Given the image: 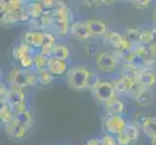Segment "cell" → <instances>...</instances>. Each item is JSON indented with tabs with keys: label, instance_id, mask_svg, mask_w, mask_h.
Returning <instances> with one entry per match:
<instances>
[{
	"label": "cell",
	"instance_id": "6da1fadb",
	"mask_svg": "<svg viewBox=\"0 0 156 145\" xmlns=\"http://www.w3.org/2000/svg\"><path fill=\"white\" fill-rule=\"evenodd\" d=\"M67 82L74 90H83L87 88L91 72L83 66L72 67L67 72Z\"/></svg>",
	"mask_w": 156,
	"mask_h": 145
},
{
	"label": "cell",
	"instance_id": "7a4b0ae2",
	"mask_svg": "<svg viewBox=\"0 0 156 145\" xmlns=\"http://www.w3.org/2000/svg\"><path fill=\"white\" fill-rule=\"evenodd\" d=\"M95 98L101 103H104L105 105L110 103L112 100L115 99V90L112 82L110 81H101L98 86L93 91Z\"/></svg>",
	"mask_w": 156,
	"mask_h": 145
},
{
	"label": "cell",
	"instance_id": "3957f363",
	"mask_svg": "<svg viewBox=\"0 0 156 145\" xmlns=\"http://www.w3.org/2000/svg\"><path fill=\"white\" fill-rule=\"evenodd\" d=\"M127 125V122L121 115H107L103 120V126L110 135H115L122 133Z\"/></svg>",
	"mask_w": 156,
	"mask_h": 145
},
{
	"label": "cell",
	"instance_id": "277c9868",
	"mask_svg": "<svg viewBox=\"0 0 156 145\" xmlns=\"http://www.w3.org/2000/svg\"><path fill=\"white\" fill-rule=\"evenodd\" d=\"M104 42L108 46L114 47L115 50H126L131 48V44L129 43L124 36L117 33L115 31H108L103 36Z\"/></svg>",
	"mask_w": 156,
	"mask_h": 145
},
{
	"label": "cell",
	"instance_id": "5b68a950",
	"mask_svg": "<svg viewBox=\"0 0 156 145\" xmlns=\"http://www.w3.org/2000/svg\"><path fill=\"white\" fill-rule=\"evenodd\" d=\"M96 65L99 71L103 73H112L117 67V61L112 53L110 52H101L96 57Z\"/></svg>",
	"mask_w": 156,
	"mask_h": 145
},
{
	"label": "cell",
	"instance_id": "8992f818",
	"mask_svg": "<svg viewBox=\"0 0 156 145\" xmlns=\"http://www.w3.org/2000/svg\"><path fill=\"white\" fill-rule=\"evenodd\" d=\"M8 82L10 87H18L23 89L28 86L27 80L24 70H20L19 68H15L8 74Z\"/></svg>",
	"mask_w": 156,
	"mask_h": 145
},
{
	"label": "cell",
	"instance_id": "52a82bcc",
	"mask_svg": "<svg viewBox=\"0 0 156 145\" xmlns=\"http://www.w3.org/2000/svg\"><path fill=\"white\" fill-rule=\"evenodd\" d=\"M70 34L80 41H87L92 36L87 21L73 22L71 24V27H70Z\"/></svg>",
	"mask_w": 156,
	"mask_h": 145
},
{
	"label": "cell",
	"instance_id": "ba28073f",
	"mask_svg": "<svg viewBox=\"0 0 156 145\" xmlns=\"http://www.w3.org/2000/svg\"><path fill=\"white\" fill-rule=\"evenodd\" d=\"M142 69L136 66L135 64H124L120 69V76L129 81L136 82L138 81Z\"/></svg>",
	"mask_w": 156,
	"mask_h": 145
},
{
	"label": "cell",
	"instance_id": "9c48e42d",
	"mask_svg": "<svg viewBox=\"0 0 156 145\" xmlns=\"http://www.w3.org/2000/svg\"><path fill=\"white\" fill-rule=\"evenodd\" d=\"M45 32L43 31H28L24 35V43L31 47H42L44 43Z\"/></svg>",
	"mask_w": 156,
	"mask_h": 145
},
{
	"label": "cell",
	"instance_id": "30bf717a",
	"mask_svg": "<svg viewBox=\"0 0 156 145\" xmlns=\"http://www.w3.org/2000/svg\"><path fill=\"white\" fill-rule=\"evenodd\" d=\"M47 69L53 74V76H62L64 74H67V62L60 59L50 57L49 64H48Z\"/></svg>",
	"mask_w": 156,
	"mask_h": 145
},
{
	"label": "cell",
	"instance_id": "8fae6325",
	"mask_svg": "<svg viewBox=\"0 0 156 145\" xmlns=\"http://www.w3.org/2000/svg\"><path fill=\"white\" fill-rule=\"evenodd\" d=\"M144 89H150L156 82V74L150 70H142L137 81Z\"/></svg>",
	"mask_w": 156,
	"mask_h": 145
},
{
	"label": "cell",
	"instance_id": "7c38bea8",
	"mask_svg": "<svg viewBox=\"0 0 156 145\" xmlns=\"http://www.w3.org/2000/svg\"><path fill=\"white\" fill-rule=\"evenodd\" d=\"M87 23L92 36H105V34L108 32L107 24L103 20L90 19L87 20Z\"/></svg>",
	"mask_w": 156,
	"mask_h": 145
},
{
	"label": "cell",
	"instance_id": "4fadbf2b",
	"mask_svg": "<svg viewBox=\"0 0 156 145\" xmlns=\"http://www.w3.org/2000/svg\"><path fill=\"white\" fill-rule=\"evenodd\" d=\"M24 101H25V94L23 91V89L9 86V92L7 96L6 104H9L10 105H14L20 103H23Z\"/></svg>",
	"mask_w": 156,
	"mask_h": 145
},
{
	"label": "cell",
	"instance_id": "5bb4252c",
	"mask_svg": "<svg viewBox=\"0 0 156 145\" xmlns=\"http://www.w3.org/2000/svg\"><path fill=\"white\" fill-rule=\"evenodd\" d=\"M56 45V38L51 32H45L44 43L41 47V53L48 57H51L53 47Z\"/></svg>",
	"mask_w": 156,
	"mask_h": 145
},
{
	"label": "cell",
	"instance_id": "9a60e30c",
	"mask_svg": "<svg viewBox=\"0 0 156 145\" xmlns=\"http://www.w3.org/2000/svg\"><path fill=\"white\" fill-rule=\"evenodd\" d=\"M71 22L66 19H53L52 18V25L51 28L55 30L56 34L60 36H66L70 33V27H71Z\"/></svg>",
	"mask_w": 156,
	"mask_h": 145
},
{
	"label": "cell",
	"instance_id": "2e32d148",
	"mask_svg": "<svg viewBox=\"0 0 156 145\" xmlns=\"http://www.w3.org/2000/svg\"><path fill=\"white\" fill-rule=\"evenodd\" d=\"M105 109L108 115H121L124 110V104L120 100L115 99L105 105Z\"/></svg>",
	"mask_w": 156,
	"mask_h": 145
},
{
	"label": "cell",
	"instance_id": "e0dca14e",
	"mask_svg": "<svg viewBox=\"0 0 156 145\" xmlns=\"http://www.w3.org/2000/svg\"><path fill=\"white\" fill-rule=\"evenodd\" d=\"M26 9L28 11V14L30 16L31 19H40L42 17V15L44 14L45 9L43 7V5L41 2L38 1H34V2H30L27 5H25Z\"/></svg>",
	"mask_w": 156,
	"mask_h": 145
},
{
	"label": "cell",
	"instance_id": "ac0fdd59",
	"mask_svg": "<svg viewBox=\"0 0 156 145\" xmlns=\"http://www.w3.org/2000/svg\"><path fill=\"white\" fill-rule=\"evenodd\" d=\"M26 54H33V47H31L25 43H23L20 46L16 47L12 51L13 57L19 61Z\"/></svg>",
	"mask_w": 156,
	"mask_h": 145
},
{
	"label": "cell",
	"instance_id": "d6986e66",
	"mask_svg": "<svg viewBox=\"0 0 156 145\" xmlns=\"http://www.w3.org/2000/svg\"><path fill=\"white\" fill-rule=\"evenodd\" d=\"M51 57L66 61L67 59L70 57V50H69V47H66V46H64V45H57L56 44L55 47H53Z\"/></svg>",
	"mask_w": 156,
	"mask_h": 145
},
{
	"label": "cell",
	"instance_id": "ffe728a7",
	"mask_svg": "<svg viewBox=\"0 0 156 145\" xmlns=\"http://www.w3.org/2000/svg\"><path fill=\"white\" fill-rule=\"evenodd\" d=\"M23 8H21V9H23ZM20 10L9 11V12L2 14L1 22L3 24H10V25L14 24L16 22H19V21H20Z\"/></svg>",
	"mask_w": 156,
	"mask_h": 145
},
{
	"label": "cell",
	"instance_id": "44dd1931",
	"mask_svg": "<svg viewBox=\"0 0 156 145\" xmlns=\"http://www.w3.org/2000/svg\"><path fill=\"white\" fill-rule=\"evenodd\" d=\"M133 82L129 81V80L123 78H116L114 82H112V85H114L115 90L116 93H120V94H127L129 89H130L131 85Z\"/></svg>",
	"mask_w": 156,
	"mask_h": 145
},
{
	"label": "cell",
	"instance_id": "7402d4cb",
	"mask_svg": "<svg viewBox=\"0 0 156 145\" xmlns=\"http://www.w3.org/2000/svg\"><path fill=\"white\" fill-rule=\"evenodd\" d=\"M141 33H142V31L140 29H138L137 27H128L125 30L124 37L132 46H135V45L140 44V37H141Z\"/></svg>",
	"mask_w": 156,
	"mask_h": 145
},
{
	"label": "cell",
	"instance_id": "603a6c76",
	"mask_svg": "<svg viewBox=\"0 0 156 145\" xmlns=\"http://www.w3.org/2000/svg\"><path fill=\"white\" fill-rule=\"evenodd\" d=\"M143 132L150 139L156 136V118L155 117H148L146 124L144 125Z\"/></svg>",
	"mask_w": 156,
	"mask_h": 145
},
{
	"label": "cell",
	"instance_id": "cb8c5ba5",
	"mask_svg": "<svg viewBox=\"0 0 156 145\" xmlns=\"http://www.w3.org/2000/svg\"><path fill=\"white\" fill-rule=\"evenodd\" d=\"M16 117L14 112L11 109L9 104H1V109H0V119L3 122V124H7L11 120H13Z\"/></svg>",
	"mask_w": 156,
	"mask_h": 145
},
{
	"label": "cell",
	"instance_id": "d4e9b609",
	"mask_svg": "<svg viewBox=\"0 0 156 145\" xmlns=\"http://www.w3.org/2000/svg\"><path fill=\"white\" fill-rule=\"evenodd\" d=\"M17 118L20 121V124L21 126H23L24 128H26L27 130H30L32 126L34 125V118L29 110H26L23 112V113H20V115L17 116Z\"/></svg>",
	"mask_w": 156,
	"mask_h": 145
},
{
	"label": "cell",
	"instance_id": "484cf974",
	"mask_svg": "<svg viewBox=\"0 0 156 145\" xmlns=\"http://www.w3.org/2000/svg\"><path fill=\"white\" fill-rule=\"evenodd\" d=\"M33 59H34V68L36 69V72L47 69L50 57H48L44 54H42L41 52H39V53H35L33 55Z\"/></svg>",
	"mask_w": 156,
	"mask_h": 145
},
{
	"label": "cell",
	"instance_id": "4316f807",
	"mask_svg": "<svg viewBox=\"0 0 156 145\" xmlns=\"http://www.w3.org/2000/svg\"><path fill=\"white\" fill-rule=\"evenodd\" d=\"M124 133L127 136V137L130 139V141H136L140 136V131L139 127L134 124V123H127V125L124 129Z\"/></svg>",
	"mask_w": 156,
	"mask_h": 145
},
{
	"label": "cell",
	"instance_id": "83f0119b",
	"mask_svg": "<svg viewBox=\"0 0 156 145\" xmlns=\"http://www.w3.org/2000/svg\"><path fill=\"white\" fill-rule=\"evenodd\" d=\"M38 82L42 85H49L53 81V74L48 69L37 71Z\"/></svg>",
	"mask_w": 156,
	"mask_h": 145
},
{
	"label": "cell",
	"instance_id": "f1b7e54d",
	"mask_svg": "<svg viewBox=\"0 0 156 145\" xmlns=\"http://www.w3.org/2000/svg\"><path fill=\"white\" fill-rule=\"evenodd\" d=\"M27 131H28L27 129L24 128L23 126H21L20 124H19L8 133V136L14 139H21L26 136Z\"/></svg>",
	"mask_w": 156,
	"mask_h": 145
},
{
	"label": "cell",
	"instance_id": "f546056e",
	"mask_svg": "<svg viewBox=\"0 0 156 145\" xmlns=\"http://www.w3.org/2000/svg\"><path fill=\"white\" fill-rule=\"evenodd\" d=\"M136 102L140 105H149L152 102V95L149 92L148 89H144L141 93V95L138 97Z\"/></svg>",
	"mask_w": 156,
	"mask_h": 145
},
{
	"label": "cell",
	"instance_id": "4dcf8cb0",
	"mask_svg": "<svg viewBox=\"0 0 156 145\" xmlns=\"http://www.w3.org/2000/svg\"><path fill=\"white\" fill-rule=\"evenodd\" d=\"M144 89L140 85L137 81L136 82H133L132 83V85H131V87H130V89H129V91H128V93H127V95L130 97V98H132L133 100H137L138 99V97L141 95V93L143 92Z\"/></svg>",
	"mask_w": 156,
	"mask_h": 145
},
{
	"label": "cell",
	"instance_id": "1f68e13d",
	"mask_svg": "<svg viewBox=\"0 0 156 145\" xmlns=\"http://www.w3.org/2000/svg\"><path fill=\"white\" fill-rule=\"evenodd\" d=\"M34 54H26L20 60V63L23 70H31L34 67Z\"/></svg>",
	"mask_w": 156,
	"mask_h": 145
},
{
	"label": "cell",
	"instance_id": "d6a6232c",
	"mask_svg": "<svg viewBox=\"0 0 156 145\" xmlns=\"http://www.w3.org/2000/svg\"><path fill=\"white\" fill-rule=\"evenodd\" d=\"M140 44L146 47H148L151 44V31L150 30L142 31L141 37H140Z\"/></svg>",
	"mask_w": 156,
	"mask_h": 145
},
{
	"label": "cell",
	"instance_id": "836d02e7",
	"mask_svg": "<svg viewBox=\"0 0 156 145\" xmlns=\"http://www.w3.org/2000/svg\"><path fill=\"white\" fill-rule=\"evenodd\" d=\"M85 50H87V53L89 56H96L97 57L101 53L99 46L97 44H93V43L88 44L87 46V47H85Z\"/></svg>",
	"mask_w": 156,
	"mask_h": 145
},
{
	"label": "cell",
	"instance_id": "e575fe53",
	"mask_svg": "<svg viewBox=\"0 0 156 145\" xmlns=\"http://www.w3.org/2000/svg\"><path fill=\"white\" fill-rule=\"evenodd\" d=\"M11 109H12L14 114L16 116L20 115V113L27 110V105H26V101L23 102V103H20L17 105H11Z\"/></svg>",
	"mask_w": 156,
	"mask_h": 145
},
{
	"label": "cell",
	"instance_id": "d590c367",
	"mask_svg": "<svg viewBox=\"0 0 156 145\" xmlns=\"http://www.w3.org/2000/svg\"><path fill=\"white\" fill-rule=\"evenodd\" d=\"M23 1H21V0H10L8 1V10L7 12L9 11H18V10H20L23 7H24L23 5ZM6 13V12H5Z\"/></svg>",
	"mask_w": 156,
	"mask_h": 145
},
{
	"label": "cell",
	"instance_id": "8d00e7d4",
	"mask_svg": "<svg viewBox=\"0 0 156 145\" xmlns=\"http://www.w3.org/2000/svg\"><path fill=\"white\" fill-rule=\"evenodd\" d=\"M102 81V80L96 76L95 74H93V73H91V76H90V78H89V80H88V85H87V88L89 89V90H91L93 92L94 91V89L98 86V84L100 83Z\"/></svg>",
	"mask_w": 156,
	"mask_h": 145
},
{
	"label": "cell",
	"instance_id": "74e56055",
	"mask_svg": "<svg viewBox=\"0 0 156 145\" xmlns=\"http://www.w3.org/2000/svg\"><path fill=\"white\" fill-rule=\"evenodd\" d=\"M101 141L103 145H119L116 136H114L112 135H110V133L105 135L101 138Z\"/></svg>",
	"mask_w": 156,
	"mask_h": 145
},
{
	"label": "cell",
	"instance_id": "f35d334b",
	"mask_svg": "<svg viewBox=\"0 0 156 145\" xmlns=\"http://www.w3.org/2000/svg\"><path fill=\"white\" fill-rule=\"evenodd\" d=\"M131 3L136 9L144 10L150 6L151 1H149V0H134V1H131Z\"/></svg>",
	"mask_w": 156,
	"mask_h": 145
},
{
	"label": "cell",
	"instance_id": "ab89813d",
	"mask_svg": "<svg viewBox=\"0 0 156 145\" xmlns=\"http://www.w3.org/2000/svg\"><path fill=\"white\" fill-rule=\"evenodd\" d=\"M87 7H100L105 5H112L115 1H106V0H97V1H84L83 2Z\"/></svg>",
	"mask_w": 156,
	"mask_h": 145
},
{
	"label": "cell",
	"instance_id": "60d3db41",
	"mask_svg": "<svg viewBox=\"0 0 156 145\" xmlns=\"http://www.w3.org/2000/svg\"><path fill=\"white\" fill-rule=\"evenodd\" d=\"M115 136L117 138V141H118V143H119V145H130V143H131L130 139L127 137V136L124 133V132L118 133V135Z\"/></svg>",
	"mask_w": 156,
	"mask_h": 145
},
{
	"label": "cell",
	"instance_id": "b9f144b4",
	"mask_svg": "<svg viewBox=\"0 0 156 145\" xmlns=\"http://www.w3.org/2000/svg\"><path fill=\"white\" fill-rule=\"evenodd\" d=\"M148 117L147 116H144L142 114H138L135 116V119H134V124H136L138 127H144V125L146 124V122L147 121Z\"/></svg>",
	"mask_w": 156,
	"mask_h": 145
},
{
	"label": "cell",
	"instance_id": "7bdbcfd3",
	"mask_svg": "<svg viewBox=\"0 0 156 145\" xmlns=\"http://www.w3.org/2000/svg\"><path fill=\"white\" fill-rule=\"evenodd\" d=\"M41 3L45 10H53L56 6L57 1H52V0H43V1H41Z\"/></svg>",
	"mask_w": 156,
	"mask_h": 145
},
{
	"label": "cell",
	"instance_id": "ee69618b",
	"mask_svg": "<svg viewBox=\"0 0 156 145\" xmlns=\"http://www.w3.org/2000/svg\"><path fill=\"white\" fill-rule=\"evenodd\" d=\"M147 48H148L149 55L156 60V43H151V44L147 47Z\"/></svg>",
	"mask_w": 156,
	"mask_h": 145
},
{
	"label": "cell",
	"instance_id": "f6af8a7d",
	"mask_svg": "<svg viewBox=\"0 0 156 145\" xmlns=\"http://www.w3.org/2000/svg\"><path fill=\"white\" fill-rule=\"evenodd\" d=\"M85 145H103V144H102L101 139H98V138H91V139H89V140L87 141Z\"/></svg>",
	"mask_w": 156,
	"mask_h": 145
},
{
	"label": "cell",
	"instance_id": "bcb514c9",
	"mask_svg": "<svg viewBox=\"0 0 156 145\" xmlns=\"http://www.w3.org/2000/svg\"><path fill=\"white\" fill-rule=\"evenodd\" d=\"M150 31H151V43H156V27L152 28Z\"/></svg>",
	"mask_w": 156,
	"mask_h": 145
},
{
	"label": "cell",
	"instance_id": "7dc6e473",
	"mask_svg": "<svg viewBox=\"0 0 156 145\" xmlns=\"http://www.w3.org/2000/svg\"><path fill=\"white\" fill-rule=\"evenodd\" d=\"M152 21H153V24L155 25V27H156V8L154 9L153 13H152Z\"/></svg>",
	"mask_w": 156,
	"mask_h": 145
},
{
	"label": "cell",
	"instance_id": "c3c4849f",
	"mask_svg": "<svg viewBox=\"0 0 156 145\" xmlns=\"http://www.w3.org/2000/svg\"><path fill=\"white\" fill-rule=\"evenodd\" d=\"M151 145H156V136L151 138Z\"/></svg>",
	"mask_w": 156,
	"mask_h": 145
}]
</instances>
